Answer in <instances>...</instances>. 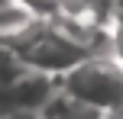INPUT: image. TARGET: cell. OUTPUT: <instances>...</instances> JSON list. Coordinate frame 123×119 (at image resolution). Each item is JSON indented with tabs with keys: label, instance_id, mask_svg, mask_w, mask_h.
<instances>
[{
	"label": "cell",
	"instance_id": "cell-1",
	"mask_svg": "<svg viewBox=\"0 0 123 119\" xmlns=\"http://www.w3.org/2000/svg\"><path fill=\"white\" fill-rule=\"evenodd\" d=\"M55 87L81 106L113 116L123 109V64L113 58V52L87 55L71 71L55 74Z\"/></svg>",
	"mask_w": 123,
	"mask_h": 119
},
{
	"label": "cell",
	"instance_id": "cell-2",
	"mask_svg": "<svg viewBox=\"0 0 123 119\" xmlns=\"http://www.w3.org/2000/svg\"><path fill=\"white\" fill-rule=\"evenodd\" d=\"M13 48H16V55L23 58L26 68L52 74V77L71 71L78 61L87 58V52L81 48L78 42H71L49 16H42L36 26H29V29L13 42Z\"/></svg>",
	"mask_w": 123,
	"mask_h": 119
},
{
	"label": "cell",
	"instance_id": "cell-3",
	"mask_svg": "<svg viewBox=\"0 0 123 119\" xmlns=\"http://www.w3.org/2000/svg\"><path fill=\"white\" fill-rule=\"evenodd\" d=\"M55 93H58V87H55L52 74L26 68L6 87H0V109H29V113H39Z\"/></svg>",
	"mask_w": 123,
	"mask_h": 119
},
{
	"label": "cell",
	"instance_id": "cell-4",
	"mask_svg": "<svg viewBox=\"0 0 123 119\" xmlns=\"http://www.w3.org/2000/svg\"><path fill=\"white\" fill-rule=\"evenodd\" d=\"M39 19L42 16H39L32 6H26L23 0H6V3L0 6V42L13 45L29 26H36Z\"/></svg>",
	"mask_w": 123,
	"mask_h": 119
},
{
	"label": "cell",
	"instance_id": "cell-5",
	"mask_svg": "<svg viewBox=\"0 0 123 119\" xmlns=\"http://www.w3.org/2000/svg\"><path fill=\"white\" fill-rule=\"evenodd\" d=\"M39 119H110V116L97 113V109H91V106H81V103H74L71 97H65L58 90V93L39 109Z\"/></svg>",
	"mask_w": 123,
	"mask_h": 119
},
{
	"label": "cell",
	"instance_id": "cell-6",
	"mask_svg": "<svg viewBox=\"0 0 123 119\" xmlns=\"http://www.w3.org/2000/svg\"><path fill=\"white\" fill-rule=\"evenodd\" d=\"M23 71H26V64H23V58L16 55V48L0 42V87H6V84H10L13 77H19Z\"/></svg>",
	"mask_w": 123,
	"mask_h": 119
},
{
	"label": "cell",
	"instance_id": "cell-7",
	"mask_svg": "<svg viewBox=\"0 0 123 119\" xmlns=\"http://www.w3.org/2000/svg\"><path fill=\"white\" fill-rule=\"evenodd\" d=\"M110 52H113V58L123 64V16L113 23V29H110Z\"/></svg>",
	"mask_w": 123,
	"mask_h": 119
},
{
	"label": "cell",
	"instance_id": "cell-8",
	"mask_svg": "<svg viewBox=\"0 0 123 119\" xmlns=\"http://www.w3.org/2000/svg\"><path fill=\"white\" fill-rule=\"evenodd\" d=\"M0 119H39V113H29V109H0Z\"/></svg>",
	"mask_w": 123,
	"mask_h": 119
},
{
	"label": "cell",
	"instance_id": "cell-9",
	"mask_svg": "<svg viewBox=\"0 0 123 119\" xmlns=\"http://www.w3.org/2000/svg\"><path fill=\"white\" fill-rule=\"evenodd\" d=\"M3 3H6V0H0V6H3Z\"/></svg>",
	"mask_w": 123,
	"mask_h": 119
},
{
	"label": "cell",
	"instance_id": "cell-10",
	"mask_svg": "<svg viewBox=\"0 0 123 119\" xmlns=\"http://www.w3.org/2000/svg\"><path fill=\"white\" fill-rule=\"evenodd\" d=\"M52 3H58V0H52Z\"/></svg>",
	"mask_w": 123,
	"mask_h": 119
}]
</instances>
